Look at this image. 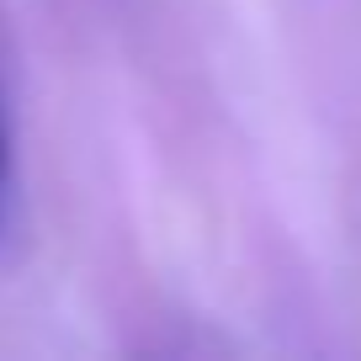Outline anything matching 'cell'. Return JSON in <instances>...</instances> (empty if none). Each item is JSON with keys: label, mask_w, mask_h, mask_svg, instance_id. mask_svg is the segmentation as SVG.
I'll list each match as a JSON object with an SVG mask.
<instances>
[{"label": "cell", "mask_w": 361, "mask_h": 361, "mask_svg": "<svg viewBox=\"0 0 361 361\" xmlns=\"http://www.w3.org/2000/svg\"><path fill=\"white\" fill-rule=\"evenodd\" d=\"M16 138H11V117H6V96H0V250L16 234Z\"/></svg>", "instance_id": "obj_1"}]
</instances>
